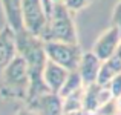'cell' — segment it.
I'll return each instance as SVG.
<instances>
[{
  "instance_id": "6da1fadb",
  "label": "cell",
  "mask_w": 121,
  "mask_h": 115,
  "mask_svg": "<svg viewBox=\"0 0 121 115\" xmlns=\"http://www.w3.org/2000/svg\"><path fill=\"white\" fill-rule=\"evenodd\" d=\"M17 38V54L23 57V60L28 63V68L31 72V89L28 100L43 95L46 92H52L46 86L43 78V71L48 63V55H46V48H44V40L35 34L29 32L28 29H22L15 32Z\"/></svg>"
},
{
  "instance_id": "7a4b0ae2",
  "label": "cell",
  "mask_w": 121,
  "mask_h": 115,
  "mask_svg": "<svg viewBox=\"0 0 121 115\" xmlns=\"http://www.w3.org/2000/svg\"><path fill=\"white\" fill-rule=\"evenodd\" d=\"M31 89V72L28 63L17 54L0 74V98L5 101L26 103Z\"/></svg>"
},
{
  "instance_id": "3957f363",
  "label": "cell",
  "mask_w": 121,
  "mask_h": 115,
  "mask_svg": "<svg viewBox=\"0 0 121 115\" xmlns=\"http://www.w3.org/2000/svg\"><path fill=\"white\" fill-rule=\"evenodd\" d=\"M74 12L63 2H55L52 12L48 17V26L44 32V41H71L78 43L77 26L74 20Z\"/></svg>"
},
{
  "instance_id": "277c9868",
  "label": "cell",
  "mask_w": 121,
  "mask_h": 115,
  "mask_svg": "<svg viewBox=\"0 0 121 115\" xmlns=\"http://www.w3.org/2000/svg\"><path fill=\"white\" fill-rule=\"evenodd\" d=\"M48 60L69 69V71H77L80 60L83 57V51L78 43L71 41H44Z\"/></svg>"
},
{
  "instance_id": "5b68a950",
  "label": "cell",
  "mask_w": 121,
  "mask_h": 115,
  "mask_svg": "<svg viewBox=\"0 0 121 115\" xmlns=\"http://www.w3.org/2000/svg\"><path fill=\"white\" fill-rule=\"evenodd\" d=\"M23 26L29 32L43 38L48 26V12L43 0H22Z\"/></svg>"
},
{
  "instance_id": "8992f818",
  "label": "cell",
  "mask_w": 121,
  "mask_h": 115,
  "mask_svg": "<svg viewBox=\"0 0 121 115\" xmlns=\"http://www.w3.org/2000/svg\"><path fill=\"white\" fill-rule=\"evenodd\" d=\"M120 44H121V29L118 26H115V25H110L95 40L94 46H92V51L103 62H106L107 58H110L118 51Z\"/></svg>"
},
{
  "instance_id": "52a82bcc",
  "label": "cell",
  "mask_w": 121,
  "mask_h": 115,
  "mask_svg": "<svg viewBox=\"0 0 121 115\" xmlns=\"http://www.w3.org/2000/svg\"><path fill=\"white\" fill-rule=\"evenodd\" d=\"M25 104L35 111L39 115H65L63 98L60 97V94H55V92H46L29 100Z\"/></svg>"
},
{
  "instance_id": "ba28073f",
  "label": "cell",
  "mask_w": 121,
  "mask_h": 115,
  "mask_svg": "<svg viewBox=\"0 0 121 115\" xmlns=\"http://www.w3.org/2000/svg\"><path fill=\"white\" fill-rule=\"evenodd\" d=\"M112 98L115 97L112 95L109 86L97 81L84 88V109L91 114H95L103 104H106Z\"/></svg>"
},
{
  "instance_id": "9c48e42d",
  "label": "cell",
  "mask_w": 121,
  "mask_h": 115,
  "mask_svg": "<svg viewBox=\"0 0 121 115\" xmlns=\"http://www.w3.org/2000/svg\"><path fill=\"white\" fill-rule=\"evenodd\" d=\"M101 68H103V60L92 49L87 51V52H83V57L80 60V65H78L77 71L80 72L84 86L94 84V83L98 81Z\"/></svg>"
},
{
  "instance_id": "30bf717a",
  "label": "cell",
  "mask_w": 121,
  "mask_h": 115,
  "mask_svg": "<svg viewBox=\"0 0 121 115\" xmlns=\"http://www.w3.org/2000/svg\"><path fill=\"white\" fill-rule=\"evenodd\" d=\"M17 55V38L15 31L9 25L0 31V74Z\"/></svg>"
},
{
  "instance_id": "8fae6325",
  "label": "cell",
  "mask_w": 121,
  "mask_h": 115,
  "mask_svg": "<svg viewBox=\"0 0 121 115\" xmlns=\"http://www.w3.org/2000/svg\"><path fill=\"white\" fill-rule=\"evenodd\" d=\"M69 74H71L69 69H66V68H63V66L48 60L46 68H44V71H43V78H44V83H46L48 88L52 92L58 94V92L61 91L65 81L68 80Z\"/></svg>"
},
{
  "instance_id": "7c38bea8",
  "label": "cell",
  "mask_w": 121,
  "mask_h": 115,
  "mask_svg": "<svg viewBox=\"0 0 121 115\" xmlns=\"http://www.w3.org/2000/svg\"><path fill=\"white\" fill-rule=\"evenodd\" d=\"M6 25L12 28L15 32L25 29L23 26V12H22V0H0Z\"/></svg>"
},
{
  "instance_id": "4fadbf2b",
  "label": "cell",
  "mask_w": 121,
  "mask_h": 115,
  "mask_svg": "<svg viewBox=\"0 0 121 115\" xmlns=\"http://www.w3.org/2000/svg\"><path fill=\"white\" fill-rule=\"evenodd\" d=\"M83 88H84V83H83V78H81L80 72L78 71H71L68 80L65 81V84H63L61 91H60L58 94H60L61 98H66V97H69V95L75 94V92L81 91Z\"/></svg>"
},
{
  "instance_id": "5bb4252c",
  "label": "cell",
  "mask_w": 121,
  "mask_h": 115,
  "mask_svg": "<svg viewBox=\"0 0 121 115\" xmlns=\"http://www.w3.org/2000/svg\"><path fill=\"white\" fill-rule=\"evenodd\" d=\"M63 3H65L72 12H78V11H83L84 8H87L92 3V0H65Z\"/></svg>"
},
{
  "instance_id": "9a60e30c",
  "label": "cell",
  "mask_w": 121,
  "mask_h": 115,
  "mask_svg": "<svg viewBox=\"0 0 121 115\" xmlns=\"http://www.w3.org/2000/svg\"><path fill=\"white\" fill-rule=\"evenodd\" d=\"M107 86H109V89H110V92H112L113 97L118 98L121 95V72L117 77H113V78L107 83Z\"/></svg>"
},
{
  "instance_id": "2e32d148",
  "label": "cell",
  "mask_w": 121,
  "mask_h": 115,
  "mask_svg": "<svg viewBox=\"0 0 121 115\" xmlns=\"http://www.w3.org/2000/svg\"><path fill=\"white\" fill-rule=\"evenodd\" d=\"M112 25L118 26L121 29V0H118L112 11Z\"/></svg>"
},
{
  "instance_id": "e0dca14e",
  "label": "cell",
  "mask_w": 121,
  "mask_h": 115,
  "mask_svg": "<svg viewBox=\"0 0 121 115\" xmlns=\"http://www.w3.org/2000/svg\"><path fill=\"white\" fill-rule=\"evenodd\" d=\"M17 115H39V114H37L35 111H32L29 106H26V104H25V106L22 107V109H18Z\"/></svg>"
},
{
  "instance_id": "ac0fdd59",
  "label": "cell",
  "mask_w": 121,
  "mask_h": 115,
  "mask_svg": "<svg viewBox=\"0 0 121 115\" xmlns=\"http://www.w3.org/2000/svg\"><path fill=\"white\" fill-rule=\"evenodd\" d=\"M117 101H118V107H120V112H121V95L117 98Z\"/></svg>"
},
{
  "instance_id": "d6986e66",
  "label": "cell",
  "mask_w": 121,
  "mask_h": 115,
  "mask_svg": "<svg viewBox=\"0 0 121 115\" xmlns=\"http://www.w3.org/2000/svg\"><path fill=\"white\" fill-rule=\"evenodd\" d=\"M54 2H65V0H54Z\"/></svg>"
},
{
  "instance_id": "ffe728a7",
  "label": "cell",
  "mask_w": 121,
  "mask_h": 115,
  "mask_svg": "<svg viewBox=\"0 0 121 115\" xmlns=\"http://www.w3.org/2000/svg\"><path fill=\"white\" fill-rule=\"evenodd\" d=\"M120 51H121V44H120Z\"/></svg>"
}]
</instances>
